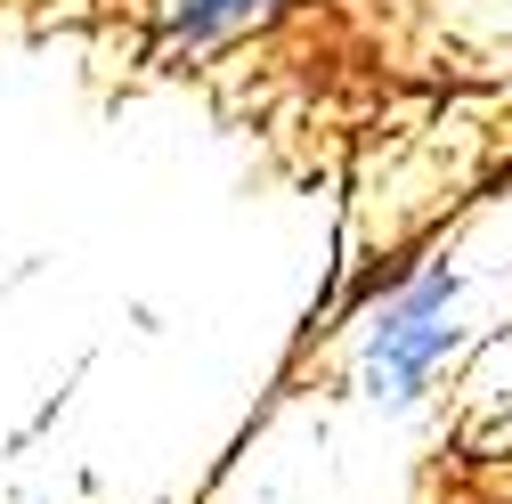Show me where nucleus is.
Returning <instances> with one entry per match:
<instances>
[{
  "label": "nucleus",
  "instance_id": "f03ea898",
  "mask_svg": "<svg viewBox=\"0 0 512 504\" xmlns=\"http://www.w3.org/2000/svg\"><path fill=\"white\" fill-rule=\"evenodd\" d=\"M269 0H171V33L179 41H220V33H236V25H252Z\"/></svg>",
  "mask_w": 512,
  "mask_h": 504
},
{
  "label": "nucleus",
  "instance_id": "f257e3e1",
  "mask_svg": "<svg viewBox=\"0 0 512 504\" xmlns=\"http://www.w3.org/2000/svg\"><path fill=\"white\" fill-rule=\"evenodd\" d=\"M456 293H464V277L439 261V269L407 277L391 301L374 309V326H366V391L374 399L407 407V399H423L439 383V366L456 358V326H447Z\"/></svg>",
  "mask_w": 512,
  "mask_h": 504
}]
</instances>
